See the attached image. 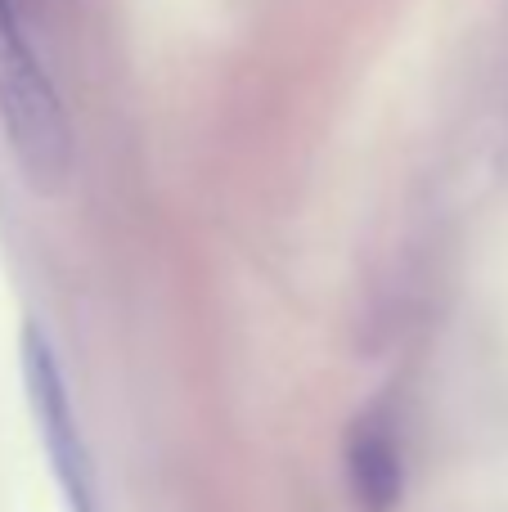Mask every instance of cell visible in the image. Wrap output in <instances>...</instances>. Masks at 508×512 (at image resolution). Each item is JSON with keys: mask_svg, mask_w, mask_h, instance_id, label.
Masks as SVG:
<instances>
[{"mask_svg": "<svg viewBox=\"0 0 508 512\" xmlns=\"http://www.w3.org/2000/svg\"><path fill=\"white\" fill-rule=\"evenodd\" d=\"M0 122H5L14 153L41 185L63 176L72 153L68 117L45 77L41 59L32 54L23 27H18L14 0H0Z\"/></svg>", "mask_w": 508, "mask_h": 512, "instance_id": "1", "label": "cell"}, {"mask_svg": "<svg viewBox=\"0 0 508 512\" xmlns=\"http://www.w3.org/2000/svg\"><path fill=\"white\" fill-rule=\"evenodd\" d=\"M23 387L32 400L36 427H41L45 454H50V468L59 477V490L68 499V512H99L95 495V468H90L86 441H81L77 414H72L68 387H63L59 360H54L50 342L36 324H23Z\"/></svg>", "mask_w": 508, "mask_h": 512, "instance_id": "2", "label": "cell"}, {"mask_svg": "<svg viewBox=\"0 0 508 512\" xmlns=\"http://www.w3.org/2000/svg\"><path fill=\"white\" fill-rule=\"evenodd\" d=\"M347 481L360 512H392L401 504V445L383 418H360L347 436Z\"/></svg>", "mask_w": 508, "mask_h": 512, "instance_id": "3", "label": "cell"}]
</instances>
